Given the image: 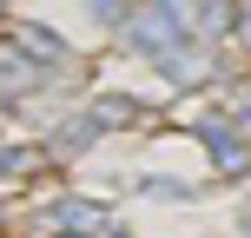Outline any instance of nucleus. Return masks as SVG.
I'll list each match as a JSON object with an SVG mask.
<instances>
[{"label":"nucleus","instance_id":"obj_3","mask_svg":"<svg viewBox=\"0 0 251 238\" xmlns=\"http://www.w3.org/2000/svg\"><path fill=\"white\" fill-rule=\"evenodd\" d=\"M199 139L212 146L218 172H245V165H251V132H245L238 119H225V113H205V119H199Z\"/></svg>","mask_w":251,"mask_h":238},{"label":"nucleus","instance_id":"obj_8","mask_svg":"<svg viewBox=\"0 0 251 238\" xmlns=\"http://www.w3.org/2000/svg\"><path fill=\"white\" fill-rule=\"evenodd\" d=\"M20 40H26V47H33V53H40V60H60V53H66V47H60V40H53V33H47V26H26V33H20Z\"/></svg>","mask_w":251,"mask_h":238},{"label":"nucleus","instance_id":"obj_1","mask_svg":"<svg viewBox=\"0 0 251 238\" xmlns=\"http://www.w3.org/2000/svg\"><path fill=\"white\" fill-rule=\"evenodd\" d=\"M199 7L205 0H146V7L126 20V40H132L139 53H152V60H165V53H178L185 33L199 26Z\"/></svg>","mask_w":251,"mask_h":238},{"label":"nucleus","instance_id":"obj_2","mask_svg":"<svg viewBox=\"0 0 251 238\" xmlns=\"http://www.w3.org/2000/svg\"><path fill=\"white\" fill-rule=\"evenodd\" d=\"M100 225H106L100 205H86V199H53L47 212L33 218V238H100Z\"/></svg>","mask_w":251,"mask_h":238},{"label":"nucleus","instance_id":"obj_9","mask_svg":"<svg viewBox=\"0 0 251 238\" xmlns=\"http://www.w3.org/2000/svg\"><path fill=\"white\" fill-rule=\"evenodd\" d=\"M238 126L251 132V93H238Z\"/></svg>","mask_w":251,"mask_h":238},{"label":"nucleus","instance_id":"obj_4","mask_svg":"<svg viewBox=\"0 0 251 238\" xmlns=\"http://www.w3.org/2000/svg\"><path fill=\"white\" fill-rule=\"evenodd\" d=\"M0 86H40V53L26 40H0Z\"/></svg>","mask_w":251,"mask_h":238},{"label":"nucleus","instance_id":"obj_6","mask_svg":"<svg viewBox=\"0 0 251 238\" xmlns=\"http://www.w3.org/2000/svg\"><path fill=\"white\" fill-rule=\"evenodd\" d=\"M231 20H238L231 0H205V7H199V33H231Z\"/></svg>","mask_w":251,"mask_h":238},{"label":"nucleus","instance_id":"obj_7","mask_svg":"<svg viewBox=\"0 0 251 238\" xmlns=\"http://www.w3.org/2000/svg\"><path fill=\"white\" fill-rule=\"evenodd\" d=\"M33 165H40L33 146H0V179H20V172H33Z\"/></svg>","mask_w":251,"mask_h":238},{"label":"nucleus","instance_id":"obj_5","mask_svg":"<svg viewBox=\"0 0 251 238\" xmlns=\"http://www.w3.org/2000/svg\"><path fill=\"white\" fill-rule=\"evenodd\" d=\"M86 119L100 126V132H119V126H132V119H139V100H93V106H86Z\"/></svg>","mask_w":251,"mask_h":238}]
</instances>
